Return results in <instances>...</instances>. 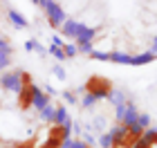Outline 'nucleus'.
Instances as JSON below:
<instances>
[{
  "label": "nucleus",
  "mask_w": 157,
  "mask_h": 148,
  "mask_svg": "<svg viewBox=\"0 0 157 148\" xmlns=\"http://www.w3.org/2000/svg\"><path fill=\"white\" fill-rule=\"evenodd\" d=\"M83 90H85L88 94H92V97L99 101V99H108V94L112 92V83L105 79V76H97V74H94V76H90V81L85 83Z\"/></svg>",
  "instance_id": "nucleus-1"
},
{
  "label": "nucleus",
  "mask_w": 157,
  "mask_h": 148,
  "mask_svg": "<svg viewBox=\"0 0 157 148\" xmlns=\"http://www.w3.org/2000/svg\"><path fill=\"white\" fill-rule=\"evenodd\" d=\"M38 7H43L47 13V20H49V25L56 27V29H61L63 23H65V9H61V5L59 2H52V0H40V2H36Z\"/></svg>",
  "instance_id": "nucleus-2"
},
{
  "label": "nucleus",
  "mask_w": 157,
  "mask_h": 148,
  "mask_svg": "<svg viewBox=\"0 0 157 148\" xmlns=\"http://www.w3.org/2000/svg\"><path fill=\"white\" fill-rule=\"evenodd\" d=\"M0 85H2L5 90H9V92L13 94H20V90H23V81H20V72L16 74H11V72H7L2 79H0Z\"/></svg>",
  "instance_id": "nucleus-3"
},
{
  "label": "nucleus",
  "mask_w": 157,
  "mask_h": 148,
  "mask_svg": "<svg viewBox=\"0 0 157 148\" xmlns=\"http://www.w3.org/2000/svg\"><path fill=\"white\" fill-rule=\"evenodd\" d=\"M47 103H49V97H47L45 92H43L40 88H36V85H34V90H32V108H36V110L40 112V110L45 108Z\"/></svg>",
  "instance_id": "nucleus-4"
},
{
  "label": "nucleus",
  "mask_w": 157,
  "mask_h": 148,
  "mask_svg": "<svg viewBox=\"0 0 157 148\" xmlns=\"http://www.w3.org/2000/svg\"><path fill=\"white\" fill-rule=\"evenodd\" d=\"M97 27H88V25H81L78 27V34H76V40L78 43H90L92 45V40L97 38Z\"/></svg>",
  "instance_id": "nucleus-5"
},
{
  "label": "nucleus",
  "mask_w": 157,
  "mask_h": 148,
  "mask_svg": "<svg viewBox=\"0 0 157 148\" xmlns=\"http://www.w3.org/2000/svg\"><path fill=\"white\" fill-rule=\"evenodd\" d=\"M54 126H61V128H70L72 130V119H70V115H67V110L63 108H56V115H54V121H52Z\"/></svg>",
  "instance_id": "nucleus-6"
},
{
  "label": "nucleus",
  "mask_w": 157,
  "mask_h": 148,
  "mask_svg": "<svg viewBox=\"0 0 157 148\" xmlns=\"http://www.w3.org/2000/svg\"><path fill=\"white\" fill-rule=\"evenodd\" d=\"M32 90H34V83H23V90H20V94H18L20 108L23 110H27L32 105Z\"/></svg>",
  "instance_id": "nucleus-7"
},
{
  "label": "nucleus",
  "mask_w": 157,
  "mask_h": 148,
  "mask_svg": "<svg viewBox=\"0 0 157 148\" xmlns=\"http://www.w3.org/2000/svg\"><path fill=\"white\" fill-rule=\"evenodd\" d=\"M137 117H139V112H137V105H135L132 101H126V117H124V126H135L137 123Z\"/></svg>",
  "instance_id": "nucleus-8"
},
{
  "label": "nucleus",
  "mask_w": 157,
  "mask_h": 148,
  "mask_svg": "<svg viewBox=\"0 0 157 148\" xmlns=\"http://www.w3.org/2000/svg\"><path fill=\"white\" fill-rule=\"evenodd\" d=\"M78 27H81V23H76V20H65L61 27V32H63V36L65 38H76V34H78Z\"/></svg>",
  "instance_id": "nucleus-9"
},
{
  "label": "nucleus",
  "mask_w": 157,
  "mask_h": 148,
  "mask_svg": "<svg viewBox=\"0 0 157 148\" xmlns=\"http://www.w3.org/2000/svg\"><path fill=\"white\" fill-rule=\"evenodd\" d=\"M7 16H9V20H11V23L18 27V29L27 27V20H25V16H23V13H20L18 9H9V13H7Z\"/></svg>",
  "instance_id": "nucleus-10"
},
{
  "label": "nucleus",
  "mask_w": 157,
  "mask_h": 148,
  "mask_svg": "<svg viewBox=\"0 0 157 148\" xmlns=\"http://www.w3.org/2000/svg\"><path fill=\"white\" fill-rule=\"evenodd\" d=\"M153 61H155V56L151 52H141V54H135L132 56L130 65H146V63H153Z\"/></svg>",
  "instance_id": "nucleus-11"
},
{
  "label": "nucleus",
  "mask_w": 157,
  "mask_h": 148,
  "mask_svg": "<svg viewBox=\"0 0 157 148\" xmlns=\"http://www.w3.org/2000/svg\"><path fill=\"white\" fill-rule=\"evenodd\" d=\"M110 61L112 63H119V65H130L132 56L126 54V52H110Z\"/></svg>",
  "instance_id": "nucleus-12"
},
{
  "label": "nucleus",
  "mask_w": 157,
  "mask_h": 148,
  "mask_svg": "<svg viewBox=\"0 0 157 148\" xmlns=\"http://www.w3.org/2000/svg\"><path fill=\"white\" fill-rule=\"evenodd\" d=\"M108 101L115 105V108H117V105H124L126 103V94L121 92V90H112V92L108 94Z\"/></svg>",
  "instance_id": "nucleus-13"
},
{
  "label": "nucleus",
  "mask_w": 157,
  "mask_h": 148,
  "mask_svg": "<svg viewBox=\"0 0 157 148\" xmlns=\"http://www.w3.org/2000/svg\"><path fill=\"white\" fill-rule=\"evenodd\" d=\"M38 115H40L43 121H49V123H52V121H54V115H56V108H54L52 103H47L45 108H43V110L38 112Z\"/></svg>",
  "instance_id": "nucleus-14"
},
{
  "label": "nucleus",
  "mask_w": 157,
  "mask_h": 148,
  "mask_svg": "<svg viewBox=\"0 0 157 148\" xmlns=\"http://www.w3.org/2000/svg\"><path fill=\"white\" fill-rule=\"evenodd\" d=\"M61 148H90V146L85 144L83 139H72L70 137V139H65V142L61 144Z\"/></svg>",
  "instance_id": "nucleus-15"
},
{
  "label": "nucleus",
  "mask_w": 157,
  "mask_h": 148,
  "mask_svg": "<svg viewBox=\"0 0 157 148\" xmlns=\"http://www.w3.org/2000/svg\"><path fill=\"white\" fill-rule=\"evenodd\" d=\"M99 144H101V148H112V137H110V132H101V135H99Z\"/></svg>",
  "instance_id": "nucleus-16"
},
{
  "label": "nucleus",
  "mask_w": 157,
  "mask_h": 148,
  "mask_svg": "<svg viewBox=\"0 0 157 148\" xmlns=\"http://www.w3.org/2000/svg\"><path fill=\"white\" fill-rule=\"evenodd\" d=\"M25 49H27V52H45V49L38 45V40H34V38H29L25 43Z\"/></svg>",
  "instance_id": "nucleus-17"
},
{
  "label": "nucleus",
  "mask_w": 157,
  "mask_h": 148,
  "mask_svg": "<svg viewBox=\"0 0 157 148\" xmlns=\"http://www.w3.org/2000/svg\"><path fill=\"white\" fill-rule=\"evenodd\" d=\"M94 103H97V99L92 97V94H88V92L83 94V101H81V108H83V110H88V108H92V105H94Z\"/></svg>",
  "instance_id": "nucleus-18"
},
{
  "label": "nucleus",
  "mask_w": 157,
  "mask_h": 148,
  "mask_svg": "<svg viewBox=\"0 0 157 148\" xmlns=\"http://www.w3.org/2000/svg\"><path fill=\"white\" fill-rule=\"evenodd\" d=\"M63 54H65V59H72V56H76V54H78V49H76V45L65 43V45H63Z\"/></svg>",
  "instance_id": "nucleus-19"
},
{
  "label": "nucleus",
  "mask_w": 157,
  "mask_h": 148,
  "mask_svg": "<svg viewBox=\"0 0 157 148\" xmlns=\"http://www.w3.org/2000/svg\"><path fill=\"white\" fill-rule=\"evenodd\" d=\"M11 63V52H0V70H5Z\"/></svg>",
  "instance_id": "nucleus-20"
},
{
  "label": "nucleus",
  "mask_w": 157,
  "mask_h": 148,
  "mask_svg": "<svg viewBox=\"0 0 157 148\" xmlns=\"http://www.w3.org/2000/svg\"><path fill=\"white\" fill-rule=\"evenodd\" d=\"M124 117H126V103H124V105H117V108H115V119H117V123L124 121Z\"/></svg>",
  "instance_id": "nucleus-21"
},
{
  "label": "nucleus",
  "mask_w": 157,
  "mask_h": 148,
  "mask_svg": "<svg viewBox=\"0 0 157 148\" xmlns=\"http://www.w3.org/2000/svg\"><path fill=\"white\" fill-rule=\"evenodd\" d=\"M92 59L94 61H110V52H94V49H92Z\"/></svg>",
  "instance_id": "nucleus-22"
},
{
  "label": "nucleus",
  "mask_w": 157,
  "mask_h": 148,
  "mask_svg": "<svg viewBox=\"0 0 157 148\" xmlns=\"http://www.w3.org/2000/svg\"><path fill=\"white\" fill-rule=\"evenodd\" d=\"M63 99H65V101H67L70 105H76V103H78L76 94H74V92H70V90H65V92H63Z\"/></svg>",
  "instance_id": "nucleus-23"
},
{
  "label": "nucleus",
  "mask_w": 157,
  "mask_h": 148,
  "mask_svg": "<svg viewBox=\"0 0 157 148\" xmlns=\"http://www.w3.org/2000/svg\"><path fill=\"white\" fill-rule=\"evenodd\" d=\"M49 54H54L59 61H65V54H63V49L56 47V45H49Z\"/></svg>",
  "instance_id": "nucleus-24"
},
{
  "label": "nucleus",
  "mask_w": 157,
  "mask_h": 148,
  "mask_svg": "<svg viewBox=\"0 0 157 148\" xmlns=\"http://www.w3.org/2000/svg\"><path fill=\"white\" fill-rule=\"evenodd\" d=\"M94 128H97V130H101V132L105 130V117H103V115L94 117Z\"/></svg>",
  "instance_id": "nucleus-25"
},
{
  "label": "nucleus",
  "mask_w": 157,
  "mask_h": 148,
  "mask_svg": "<svg viewBox=\"0 0 157 148\" xmlns=\"http://www.w3.org/2000/svg\"><path fill=\"white\" fill-rule=\"evenodd\" d=\"M137 123L146 130V128H148V123H151V115H139V117H137Z\"/></svg>",
  "instance_id": "nucleus-26"
},
{
  "label": "nucleus",
  "mask_w": 157,
  "mask_h": 148,
  "mask_svg": "<svg viewBox=\"0 0 157 148\" xmlns=\"http://www.w3.org/2000/svg\"><path fill=\"white\" fill-rule=\"evenodd\" d=\"M76 49H78L81 54H92V45H90V43H78Z\"/></svg>",
  "instance_id": "nucleus-27"
},
{
  "label": "nucleus",
  "mask_w": 157,
  "mask_h": 148,
  "mask_svg": "<svg viewBox=\"0 0 157 148\" xmlns=\"http://www.w3.org/2000/svg\"><path fill=\"white\" fill-rule=\"evenodd\" d=\"M52 72H54L56 76H59L61 81H65V70H63L61 65H54V67H52Z\"/></svg>",
  "instance_id": "nucleus-28"
},
{
  "label": "nucleus",
  "mask_w": 157,
  "mask_h": 148,
  "mask_svg": "<svg viewBox=\"0 0 157 148\" xmlns=\"http://www.w3.org/2000/svg\"><path fill=\"white\" fill-rule=\"evenodd\" d=\"M11 148H36V146H34V142H18V144H13Z\"/></svg>",
  "instance_id": "nucleus-29"
},
{
  "label": "nucleus",
  "mask_w": 157,
  "mask_h": 148,
  "mask_svg": "<svg viewBox=\"0 0 157 148\" xmlns=\"http://www.w3.org/2000/svg\"><path fill=\"white\" fill-rule=\"evenodd\" d=\"M0 52H11V45L7 43L5 38H0Z\"/></svg>",
  "instance_id": "nucleus-30"
},
{
  "label": "nucleus",
  "mask_w": 157,
  "mask_h": 148,
  "mask_svg": "<svg viewBox=\"0 0 157 148\" xmlns=\"http://www.w3.org/2000/svg\"><path fill=\"white\" fill-rule=\"evenodd\" d=\"M81 135H83V142L88 144V146H90V144H94V137H92L90 132H81Z\"/></svg>",
  "instance_id": "nucleus-31"
},
{
  "label": "nucleus",
  "mask_w": 157,
  "mask_h": 148,
  "mask_svg": "<svg viewBox=\"0 0 157 148\" xmlns=\"http://www.w3.org/2000/svg\"><path fill=\"white\" fill-rule=\"evenodd\" d=\"M148 52H151V54L155 56V59H157V36H155V40H153V47L148 49Z\"/></svg>",
  "instance_id": "nucleus-32"
},
{
  "label": "nucleus",
  "mask_w": 157,
  "mask_h": 148,
  "mask_svg": "<svg viewBox=\"0 0 157 148\" xmlns=\"http://www.w3.org/2000/svg\"><path fill=\"white\" fill-rule=\"evenodd\" d=\"M45 94H49V97H52V94H56V90H54L52 85H45Z\"/></svg>",
  "instance_id": "nucleus-33"
}]
</instances>
